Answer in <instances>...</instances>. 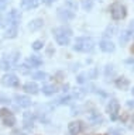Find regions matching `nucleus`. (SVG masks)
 <instances>
[{
    "label": "nucleus",
    "instance_id": "obj_13",
    "mask_svg": "<svg viewBox=\"0 0 134 135\" xmlns=\"http://www.w3.org/2000/svg\"><path fill=\"white\" fill-rule=\"evenodd\" d=\"M43 0H21V7L26 10H31V8L38 7Z\"/></svg>",
    "mask_w": 134,
    "mask_h": 135
},
{
    "label": "nucleus",
    "instance_id": "obj_8",
    "mask_svg": "<svg viewBox=\"0 0 134 135\" xmlns=\"http://www.w3.org/2000/svg\"><path fill=\"white\" fill-rule=\"evenodd\" d=\"M58 16H59L61 20H72L73 17H75V11L69 10V8H66L64 6V7L58 8Z\"/></svg>",
    "mask_w": 134,
    "mask_h": 135
},
{
    "label": "nucleus",
    "instance_id": "obj_1",
    "mask_svg": "<svg viewBox=\"0 0 134 135\" xmlns=\"http://www.w3.org/2000/svg\"><path fill=\"white\" fill-rule=\"evenodd\" d=\"M95 46V42L92 38L89 37H79L75 40V45L73 49L78 51V52H90Z\"/></svg>",
    "mask_w": 134,
    "mask_h": 135
},
{
    "label": "nucleus",
    "instance_id": "obj_2",
    "mask_svg": "<svg viewBox=\"0 0 134 135\" xmlns=\"http://www.w3.org/2000/svg\"><path fill=\"white\" fill-rule=\"evenodd\" d=\"M54 37H55V40L57 42L59 45L62 46H65V45H68L69 44V41H71V30L69 28H65V27H59V28H54Z\"/></svg>",
    "mask_w": 134,
    "mask_h": 135
},
{
    "label": "nucleus",
    "instance_id": "obj_27",
    "mask_svg": "<svg viewBox=\"0 0 134 135\" xmlns=\"http://www.w3.org/2000/svg\"><path fill=\"white\" fill-rule=\"evenodd\" d=\"M69 100H71V97H61V99H58L57 100V104H68L69 103Z\"/></svg>",
    "mask_w": 134,
    "mask_h": 135
},
{
    "label": "nucleus",
    "instance_id": "obj_23",
    "mask_svg": "<svg viewBox=\"0 0 134 135\" xmlns=\"http://www.w3.org/2000/svg\"><path fill=\"white\" fill-rule=\"evenodd\" d=\"M65 7L69 8V10H72V11H75V13H76V10H78V4H76L75 0H66V2H65Z\"/></svg>",
    "mask_w": 134,
    "mask_h": 135
},
{
    "label": "nucleus",
    "instance_id": "obj_35",
    "mask_svg": "<svg viewBox=\"0 0 134 135\" xmlns=\"http://www.w3.org/2000/svg\"><path fill=\"white\" fill-rule=\"evenodd\" d=\"M2 25H3V18L0 17V28H2Z\"/></svg>",
    "mask_w": 134,
    "mask_h": 135
},
{
    "label": "nucleus",
    "instance_id": "obj_12",
    "mask_svg": "<svg viewBox=\"0 0 134 135\" xmlns=\"http://www.w3.org/2000/svg\"><path fill=\"white\" fill-rule=\"evenodd\" d=\"M20 18H21V14H20V11H17V10H11L9 13V16H7L9 24H16L17 25L20 23Z\"/></svg>",
    "mask_w": 134,
    "mask_h": 135
},
{
    "label": "nucleus",
    "instance_id": "obj_18",
    "mask_svg": "<svg viewBox=\"0 0 134 135\" xmlns=\"http://www.w3.org/2000/svg\"><path fill=\"white\" fill-rule=\"evenodd\" d=\"M17 35V25L16 24H9V27L6 30V37L7 38H14Z\"/></svg>",
    "mask_w": 134,
    "mask_h": 135
},
{
    "label": "nucleus",
    "instance_id": "obj_11",
    "mask_svg": "<svg viewBox=\"0 0 134 135\" xmlns=\"http://www.w3.org/2000/svg\"><path fill=\"white\" fill-rule=\"evenodd\" d=\"M82 128H83V125H82L81 121H72L68 125V129H69V134L71 135H78L82 131Z\"/></svg>",
    "mask_w": 134,
    "mask_h": 135
},
{
    "label": "nucleus",
    "instance_id": "obj_9",
    "mask_svg": "<svg viewBox=\"0 0 134 135\" xmlns=\"http://www.w3.org/2000/svg\"><path fill=\"white\" fill-rule=\"evenodd\" d=\"M14 100H16V103H17L20 107L27 108V107H30V105H31V99H30V97H27V96L16 94V96H14Z\"/></svg>",
    "mask_w": 134,
    "mask_h": 135
},
{
    "label": "nucleus",
    "instance_id": "obj_6",
    "mask_svg": "<svg viewBox=\"0 0 134 135\" xmlns=\"http://www.w3.org/2000/svg\"><path fill=\"white\" fill-rule=\"evenodd\" d=\"M2 83L4 86H9V87H17L20 84V80L16 75H6V76H3Z\"/></svg>",
    "mask_w": 134,
    "mask_h": 135
},
{
    "label": "nucleus",
    "instance_id": "obj_20",
    "mask_svg": "<svg viewBox=\"0 0 134 135\" xmlns=\"http://www.w3.org/2000/svg\"><path fill=\"white\" fill-rule=\"evenodd\" d=\"M87 120H89L90 122H93V124H99V122H102L103 121V118H102V115H100L99 113H90L89 115H87Z\"/></svg>",
    "mask_w": 134,
    "mask_h": 135
},
{
    "label": "nucleus",
    "instance_id": "obj_24",
    "mask_svg": "<svg viewBox=\"0 0 134 135\" xmlns=\"http://www.w3.org/2000/svg\"><path fill=\"white\" fill-rule=\"evenodd\" d=\"M82 7L85 10H90L93 7V0H82Z\"/></svg>",
    "mask_w": 134,
    "mask_h": 135
},
{
    "label": "nucleus",
    "instance_id": "obj_31",
    "mask_svg": "<svg viewBox=\"0 0 134 135\" xmlns=\"http://www.w3.org/2000/svg\"><path fill=\"white\" fill-rule=\"evenodd\" d=\"M6 4H7V0H0V10H3L6 7Z\"/></svg>",
    "mask_w": 134,
    "mask_h": 135
},
{
    "label": "nucleus",
    "instance_id": "obj_32",
    "mask_svg": "<svg viewBox=\"0 0 134 135\" xmlns=\"http://www.w3.org/2000/svg\"><path fill=\"white\" fill-rule=\"evenodd\" d=\"M127 105L128 107H134V101L131 100V101H127Z\"/></svg>",
    "mask_w": 134,
    "mask_h": 135
},
{
    "label": "nucleus",
    "instance_id": "obj_19",
    "mask_svg": "<svg viewBox=\"0 0 134 135\" xmlns=\"http://www.w3.org/2000/svg\"><path fill=\"white\" fill-rule=\"evenodd\" d=\"M128 79H126V78H119L116 80V86L119 87V89H121V90H127L128 89Z\"/></svg>",
    "mask_w": 134,
    "mask_h": 135
},
{
    "label": "nucleus",
    "instance_id": "obj_34",
    "mask_svg": "<svg viewBox=\"0 0 134 135\" xmlns=\"http://www.w3.org/2000/svg\"><path fill=\"white\" fill-rule=\"evenodd\" d=\"M130 51H131V54H134V44L131 45V48H130Z\"/></svg>",
    "mask_w": 134,
    "mask_h": 135
},
{
    "label": "nucleus",
    "instance_id": "obj_29",
    "mask_svg": "<svg viewBox=\"0 0 134 135\" xmlns=\"http://www.w3.org/2000/svg\"><path fill=\"white\" fill-rule=\"evenodd\" d=\"M86 76H87V73L79 75L78 78H76V82H78V83H85V82H86Z\"/></svg>",
    "mask_w": 134,
    "mask_h": 135
},
{
    "label": "nucleus",
    "instance_id": "obj_5",
    "mask_svg": "<svg viewBox=\"0 0 134 135\" xmlns=\"http://www.w3.org/2000/svg\"><path fill=\"white\" fill-rule=\"evenodd\" d=\"M0 117L3 120V124L6 127H13L16 124V117L13 115V113L9 111L7 108H2L0 110Z\"/></svg>",
    "mask_w": 134,
    "mask_h": 135
},
{
    "label": "nucleus",
    "instance_id": "obj_3",
    "mask_svg": "<svg viewBox=\"0 0 134 135\" xmlns=\"http://www.w3.org/2000/svg\"><path fill=\"white\" fill-rule=\"evenodd\" d=\"M19 56H20L19 52H13L11 55H4V56L2 58V61H0V68H2L3 70L13 69L19 62Z\"/></svg>",
    "mask_w": 134,
    "mask_h": 135
},
{
    "label": "nucleus",
    "instance_id": "obj_37",
    "mask_svg": "<svg viewBox=\"0 0 134 135\" xmlns=\"http://www.w3.org/2000/svg\"><path fill=\"white\" fill-rule=\"evenodd\" d=\"M133 121H134V115H133Z\"/></svg>",
    "mask_w": 134,
    "mask_h": 135
},
{
    "label": "nucleus",
    "instance_id": "obj_25",
    "mask_svg": "<svg viewBox=\"0 0 134 135\" xmlns=\"http://www.w3.org/2000/svg\"><path fill=\"white\" fill-rule=\"evenodd\" d=\"M34 79H38V80H47L48 79V75L45 72H37L34 73Z\"/></svg>",
    "mask_w": 134,
    "mask_h": 135
},
{
    "label": "nucleus",
    "instance_id": "obj_16",
    "mask_svg": "<svg viewBox=\"0 0 134 135\" xmlns=\"http://www.w3.org/2000/svg\"><path fill=\"white\" fill-rule=\"evenodd\" d=\"M23 89H24L27 93H31V94H37V93H38V86H37V83H34V82L26 83Z\"/></svg>",
    "mask_w": 134,
    "mask_h": 135
},
{
    "label": "nucleus",
    "instance_id": "obj_33",
    "mask_svg": "<svg viewBox=\"0 0 134 135\" xmlns=\"http://www.w3.org/2000/svg\"><path fill=\"white\" fill-rule=\"evenodd\" d=\"M54 2H57V0H45V3H47V4H52Z\"/></svg>",
    "mask_w": 134,
    "mask_h": 135
},
{
    "label": "nucleus",
    "instance_id": "obj_26",
    "mask_svg": "<svg viewBox=\"0 0 134 135\" xmlns=\"http://www.w3.org/2000/svg\"><path fill=\"white\" fill-rule=\"evenodd\" d=\"M124 134V129L121 128H110L109 129V135H123Z\"/></svg>",
    "mask_w": 134,
    "mask_h": 135
},
{
    "label": "nucleus",
    "instance_id": "obj_30",
    "mask_svg": "<svg viewBox=\"0 0 134 135\" xmlns=\"http://www.w3.org/2000/svg\"><path fill=\"white\" fill-rule=\"evenodd\" d=\"M11 135H26V132H24L23 129H14L13 132H11Z\"/></svg>",
    "mask_w": 134,
    "mask_h": 135
},
{
    "label": "nucleus",
    "instance_id": "obj_14",
    "mask_svg": "<svg viewBox=\"0 0 134 135\" xmlns=\"http://www.w3.org/2000/svg\"><path fill=\"white\" fill-rule=\"evenodd\" d=\"M100 49L103 51V52H113L114 51V44H113L112 41H107V40H103V41H100Z\"/></svg>",
    "mask_w": 134,
    "mask_h": 135
},
{
    "label": "nucleus",
    "instance_id": "obj_15",
    "mask_svg": "<svg viewBox=\"0 0 134 135\" xmlns=\"http://www.w3.org/2000/svg\"><path fill=\"white\" fill-rule=\"evenodd\" d=\"M41 63H43V59H41L38 55H31V56L27 59V66H31V68L40 66Z\"/></svg>",
    "mask_w": 134,
    "mask_h": 135
},
{
    "label": "nucleus",
    "instance_id": "obj_28",
    "mask_svg": "<svg viewBox=\"0 0 134 135\" xmlns=\"http://www.w3.org/2000/svg\"><path fill=\"white\" fill-rule=\"evenodd\" d=\"M43 41H34V42H33V48H34L35 51H38V49H41V48H43Z\"/></svg>",
    "mask_w": 134,
    "mask_h": 135
},
{
    "label": "nucleus",
    "instance_id": "obj_22",
    "mask_svg": "<svg viewBox=\"0 0 134 135\" xmlns=\"http://www.w3.org/2000/svg\"><path fill=\"white\" fill-rule=\"evenodd\" d=\"M131 38V31H123L120 35V44H126V42H128V40Z\"/></svg>",
    "mask_w": 134,
    "mask_h": 135
},
{
    "label": "nucleus",
    "instance_id": "obj_7",
    "mask_svg": "<svg viewBox=\"0 0 134 135\" xmlns=\"http://www.w3.org/2000/svg\"><path fill=\"white\" fill-rule=\"evenodd\" d=\"M119 108H120V104L117 100H112L110 103L107 104V113L110 114V118L112 120H117V113H119Z\"/></svg>",
    "mask_w": 134,
    "mask_h": 135
},
{
    "label": "nucleus",
    "instance_id": "obj_17",
    "mask_svg": "<svg viewBox=\"0 0 134 135\" xmlns=\"http://www.w3.org/2000/svg\"><path fill=\"white\" fill-rule=\"evenodd\" d=\"M44 25V21L41 20V18H35V20H33L30 24H28V28L31 30V31H37V30H40L41 27Z\"/></svg>",
    "mask_w": 134,
    "mask_h": 135
},
{
    "label": "nucleus",
    "instance_id": "obj_4",
    "mask_svg": "<svg viewBox=\"0 0 134 135\" xmlns=\"http://www.w3.org/2000/svg\"><path fill=\"white\" fill-rule=\"evenodd\" d=\"M110 14L114 20H123L127 16V8H126L124 4L116 2L110 6Z\"/></svg>",
    "mask_w": 134,
    "mask_h": 135
},
{
    "label": "nucleus",
    "instance_id": "obj_21",
    "mask_svg": "<svg viewBox=\"0 0 134 135\" xmlns=\"http://www.w3.org/2000/svg\"><path fill=\"white\" fill-rule=\"evenodd\" d=\"M58 91V87L55 86V84H51V86H44L43 87V93L47 96H51V94H55V93Z\"/></svg>",
    "mask_w": 134,
    "mask_h": 135
},
{
    "label": "nucleus",
    "instance_id": "obj_36",
    "mask_svg": "<svg viewBox=\"0 0 134 135\" xmlns=\"http://www.w3.org/2000/svg\"><path fill=\"white\" fill-rule=\"evenodd\" d=\"M133 94H134V87H133Z\"/></svg>",
    "mask_w": 134,
    "mask_h": 135
},
{
    "label": "nucleus",
    "instance_id": "obj_10",
    "mask_svg": "<svg viewBox=\"0 0 134 135\" xmlns=\"http://www.w3.org/2000/svg\"><path fill=\"white\" fill-rule=\"evenodd\" d=\"M34 120H35V117H34V114H33V113H30V111L24 113L23 122H24V127H26V128L31 129L33 127H34Z\"/></svg>",
    "mask_w": 134,
    "mask_h": 135
}]
</instances>
